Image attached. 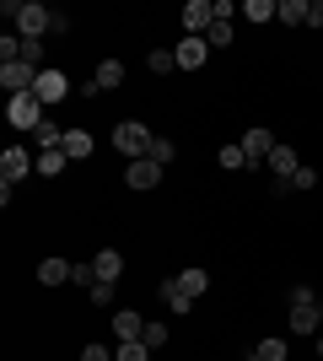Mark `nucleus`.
I'll use <instances>...</instances> for the list:
<instances>
[{
  "label": "nucleus",
  "mask_w": 323,
  "mask_h": 361,
  "mask_svg": "<svg viewBox=\"0 0 323 361\" xmlns=\"http://www.w3.org/2000/svg\"><path fill=\"white\" fill-rule=\"evenodd\" d=\"M178 281H184V291H189V297H205V291H210V275H205V270H184Z\"/></svg>",
  "instance_id": "bb28decb"
},
{
  "label": "nucleus",
  "mask_w": 323,
  "mask_h": 361,
  "mask_svg": "<svg viewBox=\"0 0 323 361\" xmlns=\"http://www.w3.org/2000/svg\"><path fill=\"white\" fill-rule=\"evenodd\" d=\"M172 54H178V65H184V71H200V65L210 60V44H205V38H189V32H184V44L172 49Z\"/></svg>",
  "instance_id": "9d476101"
},
{
  "label": "nucleus",
  "mask_w": 323,
  "mask_h": 361,
  "mask_svg": "<svg viewBox=\"0 0 323 361\" xmlns=\"http://www.w3.org/2000/svg\"><path fill=\"white\" fill-rule=\"evenodd\" d=\"M54 27V11L38 6V0H22V11H16V38H44Z\"/></svg>",
  "instance_id": "f03ea898"
},
{
  "label": "nucleus",
  "mask_w": 323,
  "mask_h": 361,
  "mask_svg": "<svg viewBox=\"0 0 323 361\" xmlns=\"http://www.w3.org/2000/svg\"><path fill=\"white\" fill-rule=\"evenodd\" d=\"M162 173H167L162 162L140 157V162H129V167H124V183H129V189H156V183H162Z\"/></svg>",
  "instance_id": "0eeeda50"
},
{
  "label": "nucleus",
  "mask_w": 323,
  "mask_h": 361,
  "mask_svg": "<svg viewBox=\"0 0 323 361\" xmlns=\"http://www.w3.org/2000/svg\"><path fill=\"white\" fill-rule=\"evenodd\" d=\"M146 65H151V75H172V71H178V54H172V49H151Z\"/></svg>",
  "instance_id": "412c9836"
},
{
  "label": "nucleus",
  "mask_w": 323,
  "mask_h": 361,
  "mask_svg": "<svg viewBox=\"0 0 323 361\" xmlns=\"http://www.w3.org/2000/svg\"><path fill=\"white\" fill-rule=\"evenodd\" d=\"M70 281H76V286H87V291H92L97 281H103V275H97V264H92V259H87V264H70Z\"/></svg>",
  "instance_id": "cd10ccee"
},
{
  "label": "nucleus",
  "mask_w": 323,
  "mask_h": 361,
  "mask_svg": "<svg viewBox=\"0 0 323 361\" xmlns=\"http://www.w3.org/2000/svg\"><path fill=\"white\" fill-rule=\"evenodd\" d=\"M113 361H151V345H146V340H119Z\"/></svg>",
  "instance_id": "4be33fe9"
},
{
  "label": "nucleus",
  "mask_w": 323,
  "mask_h": 361,
  "mask_svg": "<svg viewBox=\"0 0 323 361\" xmlns=\"http://www.w3.org/2000/svg\"><path fill=\"white\" fill-rule=\"evenodd\" d=\"M243 16L248 22H280V0H248Z\"/></svg>",
  "instance_id": "a211bd4d"
},
{
  "label": "nucleus",
  "mask_w": 323,
  "mask_h": 361,
  "mask_svg": "<svg viewBox=\"0 0 323 361\" xmlns=\"http://www.w3.org/2000/svg\"><path fill=\"white\" fill-rule=\"evenodd\" d=\"M280 22H286V27H302V22H308V0H280Z\"/></svg>",
  "instance_id": "b1692460"
},
{
  "label": "nucleus",
  "mask_w": 323,
  "mask_h": 361,
  "mask_svg": "<svg viewBox=\"0 0 323 361\" xmlns=\"http://www.w3.org/2000/svg\"><path fill=\"white\" fill-rule=\"evenodd\" d=\"M92 135H87V130H65V157H70V162H87V157H92Z\"/></svg>",
  "instance_id": "2eb2a0df"
},
{
  "label": "nucleus",
  "mask_w": 323,
  "mask_h": 361,
  "mask_svg": "<svg viewBox=\"0 0 323 361\" xmlns=\"http://www.w3.org/2000/svg\"><path fill=\"white\" fill-rule=\"evenodd\" d=\"M291 189H318V173H312V167H302V173L291 178Z\"/></svg>",
  "instance_id": "473e14b6"
},
{
  "label": "nucleus",
  "mask_w": 323,
  "mask_h": 361,
  "mask_svg": "<svg viewBox=\"0 0 323 361\" xmlns=\"http://www.w3.org/2000/svg\"><path fill=\"white\" fill-rule=\"evenodd\" d=\"M65 167H70V157H65V146H54V151H38V162H32V173H44V178H60Z\"/></svg>",
  "instance_id": "ddd939ff"
},
{
  "label": "nucleus",
  "mask_w": 323,
  "mask_h": 361,
  "mask_svg": "<svg viewBox=\"0 0 323 361\" xmlns=\"http://www.w3.org/2000/svg\"><path fill=\"white\" fill-rule=\"evenodd\" d=\"M92 87H97V92L124 87V65H119V60H103V65H97V75H92Z\"/></svg>",
  "instance_id": "dca6fc26"
},
{
  "label": "nucleus",
  "mask_w": 323,
  "mask_h": 361,
  "mask_svg": "<svg viewBox=\"0 0 323 361\" xmlns=\"http://www.w3.org/2000/svg\"><path fill=\"white\" fill-rule=\"evenodd\" d=\"M151 130H146V124H135V119H124L119 130H113V146L124 151V157H129V162H140V157H151Z\"/></svg>",
  "instance_id": "f257e3e1"
},
{
  "label": "nucleus",
  "mask_w": 323,
  "mask_h": 361,
  "mask_svg": "<svg viewBox=\"0 0 323 361\" xmlns=\"http://www.w3.org/2000/svg\"><path fill=\"white\" fill-rule=\"evenodd\" d=\"M38 281H44V286H65V281H70V259H44V264H38Z\"/></svg>",
  "instance_id": "f3484780"
},
{
  "label": "nucleus",
  "mask_w": 323,
  "mask_h": 361,
  "mask_svg": "<svg viewBox=\"0 0 323 361\" xmlns=\"http://www.w3.org/2000/svg\"><path fill=\"white\" fill-rule=\"evenodd\" d=\"M87 297H92V302H97V307H108V302H113V281H97V286H92V291H87Z\"/></svg>",
  "instance_id": "7c9ffc66"
},
{
  "label": "nucleus",
  "mask_w": 323,
  "mask_h": 361,
  "mask_svg": "<svg viewBox=\"0 0 323 361\" xmlns=\"http://www.w3.org/2000/svg\"><path fill=\"white\" fill-rule=\"evenodd\" d=\"M32 97H38V103H60V97H70V75L65 71H54V65H49V71H38V81H32Z\"/></svg>",
  "instance_id": "39448f33"
},
{
  "label": "nucleus",
  "mask_w": 323,
  "mask_h": 361,
  "mask_svg": "<svg viewBox=\"0 0 323 361\" xmlns=\"http://www.w3.org/2000/svg\"><path fill=\"white\" fill-rule=\"evenodd\" d=\"M6 119H11V130H38L44 124V103L32 92H16L11 103H6Z\"/></svg>",
  "instance_id": "7ed1b4c3"
},
{
  "label": "nucleus",
  "mask_w": 323,
  "mask_h": 361,
  "mask_svg": "<svg viewBox=\"0 0 323 361\" xmlns=\"http://www.w3.org/2000/svg\"><path fill=\"white\" fill-rule=\"evenodd\" d=\"M162 302H167V307H172L178 318H184L189 307H194V297L184 291V281H178V275H172V281H162Z\"/></svg>",
  "instance_id": "4468645a"
},
{
  "label": "nucleus",
  "mask_w": 323,
  "mask_h": 361,
  "mask_svg": "<svg viewBox=\"0 0 323 361\" xmlns=\"http://www.w3.org/2000/svg\"><path fill=\"white\" fill-rule=\"evenodd\" d=\"M286 324H291V334H312L323 324V297L312 302V307H291V318H286Z\"/></svg>",
  "instance_id": "9b49d317"
},
{
  "label": "nucleus",
  "mask_w": 323,
  "mask_h": 361,
  "mask_svg": "<svg viewBox=\"0 0 323 361\" xmlns=\"http://www.w3.org/2000/svg\"><path fill=\"white\" fill-rule=\"evenodd\" d=\"M113 334H119V340H140V334H146V318H140L135 307H119V313H113Z\"/></svg>",
  "instance_id": "f8f14e48"
},
{
  "label": "nucleus",
  "mask_w": 323,
  "mask_h": 361,
  "mask_svg": "<svg viewBox=\"0 0 323 361\" xmlns=\"http://www.w3.org/2000/svg\"><path fill=\"white\" fill-rule=\"evenodd\" d=\"M32 162H38V157H32L27 146H6V151H0V183H6V189H16V183L32 173Z\"/></svg>",
  "instance_id": "20e7f679"
},
{
  "label": "nucleus",
  "mask_w": 323,
  "mask_h": 361,
  "mask_svg": "<svg viewBox=\"0 0 323 361\" xmlns=\"http://www.w3.org/2000/svg\"><path fill=\"white\" fill-rule=\"evenodd\" d=\"M215 162L227 167V173H243V167H248V151L243 146H221V151H215Z\"/></svg>",
  "instance_id": "5701e85b"
},
{
  "label": "nucleus",
  "mask_w": 323,
  "mask_h": 361,
  "mask_svg": "<svg viewBox=\"0 0 323 361\" xmlns=\"http://www.w3.org/2000/svg\"><path fill=\"white\" fill-rule=\"evenodd\" d=\"M232 38H237V32H232V16H215L210 32H205V44H210V49H232Z\"/></svg>",
  "instance_id": "6ab92c4d"
},
{
  "label": "nucleus",
  "mask_w": 323,
  "mask_h": 361,
  "mask_svg": "<svg viewBox=\"0 0 323 361\" xmlns=\"http://www.w3.org/2000/svg\"><path fill=\"white\" fill-rule=\"evenodd\" d=\"M22 65H32V71H49V65H44V38H22Z\"/></svg>",
  "instance_id": "a878e982"
},
{
  "label": "nucleus",
  "mask_w": 323,
  "mask_h": 361,
  "mask_svg": "<svg viewBox=\"0 0 323 361\" xmlns=\"http://www.w3.org/2000/svg\"><path fill=\"white\" fill-rule=\"evenodd\" d=\"M81 361H113V350H108V345H97V340H92V345L81 350Z\"/></svg>",
  "instance_id": "2f4dec72"
},
{
  "label": "nucleus",
  "mask_w": 323,
  "mask_h": 361,
  "mask_svg": "<svg viewBox=\"0 0 323 361\" xmlns=\"http://www.w3.org/2000/svg\"><path fill=\"white\" fill-rule=\"evenodd\" d=\"M237 146L248 151V167H253V162H270V151H275V135H270V130H248Z\"/></svg>",
  "instance_id": "1a4fd4ad"
},
{
  "label": "nucleus",
  "mask_w": 323,
  "mask_h": 361,
  "mask_svg": "<svg viewBox=\"0 0 323 361\" xmlns=\"http://www.w3.org/2000/svg\"><path fill=\"white\" fill-rule=\"evenodd\" d=\"M210 22H215V0H189L184 6V32L189 38H205Z\"/></svg>",
  "instance_id": "423d86ee"
},
{
  "label": "nucleus",
  "mask_w": 323,
  "mask_h": 361,
  "mask_svg": "<svg viewBox=\"0 0 323 361\" xmlns=\"http://www.w3.org/2000/svg\"><path fill=\"white\" fill-rule=\"evenodd\" d=\"M32 81H38L32 65H22V60H16V65H0V87L11 92V97H16V92H32Z\"/></svg>",
  "instance_id": "6e6552de"
},
{
  "label": "nucleus",
  "mask_w": 323,
  "mask_h": 361,
  "mask_svg": "<svg viewBox=\"0 0 323 361\" xmlns=\"http://www.w3.org/2000/svg\"><path fill=\"white\" fill-rule=\"evenodd\" d=\"M253 356H259V361H286V340H280V334H270V340H259V345H253Z\"/></svg>",
  "instance_id": "393cba45"
},
{
  "label": "nucleus",
  "mask_w": 323,
  "mask_h": 361,
  "mask_svg": "<svg viewBox=\"0 0 323 361\" xmlns=\"http://www.w3.org/2000/svg\"><path fill=\"white\" fill-rule=\"evenodd\" d=\"M318 356H323V334H318Z\"/></svg>",
  "instance_id": "f704fd0d"
},
{
  "label": "nucleus",
  "mask_w": 323,
  "mask_h": 361,
  "mask_svg": "<svg viewBox=\"0 0 323 361\" xmlns=\"http://www.w3.org/2000/svg\"><path fill=\"white\" fill-rule=\"evenodd\" d=\"M172 157H178V146H172L167 135H156V140H151V162H162V167H167Z\"/></svg>",
  "instance_id": "c85d7f7f"
},
{
  "label": "nucleus",
  "mask_w": 323,
  "mask_h": 361,
  "mask_svg": "<svg viewBox=\"0 0 323 361\" xmlns=\"http://www.w3.org/2000/svg\"><path fill=\"white\" fill-rule=\"evenodd\" d=\"M312 302H318V297H312L308 286H291V307H312Z\"/></svg>",
  "instance_id": "72a5a7b5"
},
{
  "label": "nucleus",
  "mask_w": 323,
  "mask_h": 361,
  "mask_svg": "<svg viewBox=\"0 0 323 361\" xmlns=\"http://www.w3.org/2000/svg\"><path fill=\"white\" fill-rule=\"evenodd\" d=\"M92 264H97V275H103V281H119V270H124V254H119V248H103V254H97Z\"/></svg>",
  "instance_id": "aec40b11"
},
{
  "label": "nucleus",
  "mask_w": 323,
  "mask_h": 361,
  "mask_svg": "<svg viewBox=\"0 0 323 361\" xmlns=\"http://www.w3.org/2000/svg\"><path fill=\"white\" fill-rule=\"evenodd\" d=\"M140 340H146V345H151V350H162V345H167V324H156V318H151V324H146V334H140Z\"/></svg>",
  "instance_id": "c756f323"
}]
</instances>
